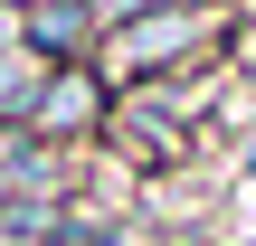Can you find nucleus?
I'll return each mask as SVG.
<instances>
[{"mask_svg":"<svg viewBox=\"0 0 256 246\" xmlns=\"http://www.w3.org/2000/svg\"><path fill=\"white\" fill-rule=\"evenodd\" d=\"M38 123H48V133H76V123H95V85H86V76H57V85L38 95Z\"/></svg>","mask_w":256,"mask_h":246,"instance_id":"nucleus-1","label":"nucleus"},{"mask_svg":"<svg viewBox=\"0 0 256 246\" xmlns=\"http://www.w3.org/2000/svg\"><path fill=\"white\" fill-rule=\"evenodd\" d=\"M28 28H38V38H48V47H66V38H76V28H86V9H76V0H66V9H38V19H28Z\"/></svg>","mask_w":256,"mask_h":246,"instance_id":"nucleus-3","label":"nucleus"},{"mask_svg":"<svg viewBox=\"0 0 256 246\" xmlns=\"http://www.w3.org/2000/svg\"><path fill=\"white\" fill-rule=\"evenodd\" d=\"M180 38H190V19H180V9H171V19H133V28H124V66H142V57H171Z\"/></svg>","mask_w":256,"mask_h":246,"instance_id":"nucleus-2","label":"nucleus"}]
</instances>
